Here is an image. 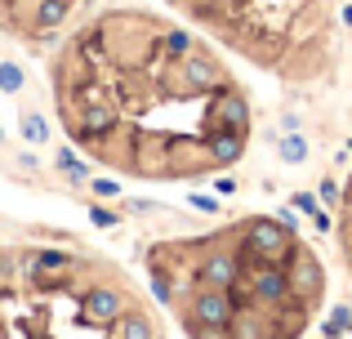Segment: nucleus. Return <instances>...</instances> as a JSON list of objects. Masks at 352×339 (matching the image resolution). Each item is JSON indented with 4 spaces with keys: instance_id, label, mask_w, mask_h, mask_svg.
I'll return each instance as SVG.
<instances>
[{
    "instance_id": "nucleus-13",
    "label": "nucleus",
    "mask_w": 352,
    "mask_h": 339,
    "mask_svg": "<svg viewBox=\"0 0 352 339\" xmlns=\"http://www.w3.org/2000/svg\"><path fill=\"white\" fill-rule=\"evenodd\" d=\"M0 139H5V134H0Z\"/></svg>"
},
{
    "instance_id": "nucleus-9",
    "label": "nucleus",
    "mask_w": 352,
    "mask_h": 339,
    "mask_svg": "<svg viewBox=\"0 0 352 339\" xmlns=\"http://www.w3.org/2000/svg\"><path fill=\"white\" fill-rule=\"evenodd\" d=\"M23 139H32V143H41V139H45L41 116H23Z\"/></svg>"
},
{
    "instance_id": "nucleus-10",
    "label": "nucleus",
    "mask_w": 352,
    "mask_h": 339,
    "mask_svg": "<svg viewBox=\"0 0 352 339\" xmlns=\"http://www.w3.org/2000/svg\"><path fill=\"white\" fill-rule=\"evenodd\" d=\"M281 157H285V161H303V143H299V139H285V143H281Z\"/></svg>"
},
{
    "instance_id": "nucleus-8",
    "label": "nucleus",
    "mask_w": 352,
    "mask_h": 339,
    "mask_svg": "<svg viewBox=\"0 0 352 339\" xmlns=\"http://www.w3.org/2000/svg\"><path fill=\"white\" fill-rule=\"evenodd\" d=\"M0 89H5V94L23 89V67H14V63H0Z\"/></svg>"
},
{
    "instance_id": "nucleus-12",
    "label": "nucleus",
    "mask_w": 352,
    "mask_h": 339,
    "mask_svg": "<svg viewBox=\"0 0 352 339\" xmlns=\"http://www.w3.org/2000/svg\"><path fill=\"white\" fill-rule=\"evenodd\" d=\"M344 326H352V313H348V308H335V322H330V331H344Z\"/></svg>"
},
{
    "instance_id": "nucleus-1",
    "label": "nucleus",
    "mask_w": 352,
    "mask_h": 339,
    "mask_svg": "<svg viewBox=\"0 0 352 339\" xmlns=\"http://www.w3.org/2000/svg\"><path fill=\"white\" fill-rule=\"evenodd\" d=\"M232 313H236V304H232V295H228V290H219V286H201V290H197V299H192V322H197V339L206 335V331H223V326L232 322Z\"/></svg>"
},
{
    "instance_id": "nucleus-2",
    "label": "nucleus",
    "mask_w": 352,
    "mask_h": 339,
    "mask_svg": "<svg viewBox=\"0 0 352 339\" xmlns=\"http://www.w3.org/2000/svg\"><path fill=\"white\" fill-rule=\"evenodd\" d=\"M285 277H290V295L299 299H317V290H321V268H317V259H308V254H294V263H285Z\"/></svg>"
},
{
    "instance_id": "nucleus-3",
    "label": "nucleus",
    "mask_w": 352,
    "mask_h": 339,
    "mask_svg": "<svg viewBox=\"0 0 352 339\" xmlns=\"http://www.w3.org/2000/svg\"><path fill=\"white\" fill-rule=\"evenodd\" d=\"M125 308H129V299L120 295L116 286H98V290H89V299H85V313L94 317L98 326H112Z\"/></svg>"
},
{
    "instance_id": "nucleus-6",
    "label": "nucleus",
    "mask_w": 352,
    "mask_h": 339,
    "mask_svg": "<svg viewBox=\"0 0 352 339\" xmlns=\"http://www.w3.org/2000/svg\"><path fill=\"white\" fill-rule=\"evenodd\" d=\"M112 339H156V331H152V322H147L143 313H120L116 322H112Z\"/></svg>"
},
{
    "instance_id": "nucleus-5",
    "label": "nucleus",
    "mask_w": 352,
    "mask_h": 339,
    "mask_svg": "<svg viewBox=\"0 0 352 339\" xmlns=\"http://www.w3.org/2000/svg\"><path fill=\"white\" fill-rule=\"evenodd\" d=\"M245 245L254 254H267V259H276V254L290 245V237H285V228H276V223H254L245 232Z\"/></svg>"
},
{
    "instance_id": "nucleus-11",
    "label": "nucleus",
    "mask_w": 352,
    "mask_h": 339,
    "mask_svg": "<svg viewBox=\"0 0 352 339\" xmlns=\"http://www.w3.org/2000/svg\"><path fill=\"white\" fill-rule=\"evenodd\" d=\"M94 192H98V197H116V192H120V188H116V183H112V179H94Z\"/></svg>"
},
{
    "instance_id": "nucleus-7",
    "label": "nucleus",
    "mask_w": 352,
    "mask_h": 339,
    "mask_svg": "<svg viewBox=\"0 0 352 339\" xmlns=\"http://www.w3.org/2000/svg\"><path fill=\"white\" fill-rule=\"evenodd\" d=\"M63 18H67V0H41L32 23H36V27H58Z\"/></svg>"
},
{
    "instance_id": "nucleus-4",
    "label": "nucleus",
    "mask_w": 352,
    "mask_h": 339,
    "mask_svg": "<svg viewBox=\"0 0 352 339\" xmlns=\"http://www.w3.org/2000/svg\"><path fill=\"white\" fill-rule=\"evenodd\" d=\"M236 277H241V263L232 259V254L214 250V254H206V259H201V281H206V286H219V290H228Z\"/></svg>"
}]
</instances>
